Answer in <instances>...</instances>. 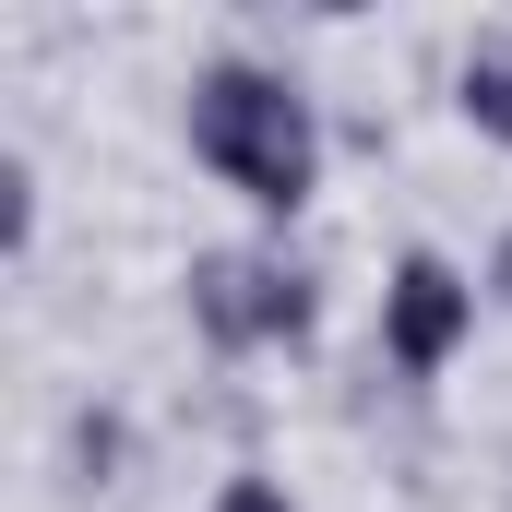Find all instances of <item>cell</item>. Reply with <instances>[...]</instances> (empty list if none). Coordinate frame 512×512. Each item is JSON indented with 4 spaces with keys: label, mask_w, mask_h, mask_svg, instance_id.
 I'll return each mask as SVG.
<instances>
[{
    "label": "cell",
    "mask_w": 512,
    "mask_h": 512,
    "mask_svg": "<svg viewBox=\"0 0 512 512\" xmlns=\"http://www.w3.org/2000/svg\"><path fill=\"white\" fill-rule=\"evenodd\" d=\"M191 155H203L239 203H262V215H298L310 179H322L310 96L274 84V72H251V60H215V72L191 84Z\"/></svg>",
    "instance_id": "1"
},
{
    "label": "cell",
    "mask_w": 512,
    "mask_h": 512,
    "mask_svg": "<svg viewBox=\"0 0 512 512\" xmlns=\"http://www.w3.org/2000/svg\"><path fill=\"white\" fill-rule=\"evenodd\" d=\"M191 310H203L215 346H298V334H310V286H298L286 262H251V251L203 262V274H191Z\"/></svg>",
    "instance_id": "2"
},
{
    "label": "cell",
    "mask_w": 512,
    "mask_h": 512,
    "mask_svg": "<svg viewBox=\"0 0 512 512\" xmlns=\"http://www.w3.org/2000/svg\"><path fill=\"white\" fill-rule=\"evenodd\" d=\"M465 322H477V286H465L441 251H405V262H393V286H382V346H393V370H441V358L465 346Z\"/></svg>",
    "instance_id": "3"
},
{
    "label": "cell",
    "mask_w": 512,
    "mask_h": 512,
    "mask_svg": "<svg viewBox=\"0 0 512 512\" xmlns=\"http://www.w3.org/2000/svg\"><path fill=\"white\" fill-rule=\"evenodd\" d=\"M465 120L489 131V143H512V36H477L465 48Z\"/></svg>",
    "instance_id": "4"
},
{
    "label": "cell",
    "mask_w": 512,
    "mask_h": 512,
    "mask_svg": "<svg viewBox=\"0 0 512 512\" xmlns=\"http://www.w3.org/2000/svg\"><path fill=\"white\" fill-rule=\"evenodd\" d=\"M215 512H298V501H286L274 477H239V489H227V501H215Z\"/></svg>",
    "instance_id": "5"
},
{
    "label": "cell",
    "mask_w": 512,
    "mask_h": 512,
    "mask_svg": "<svg viewBox=\"0 0 512 512\" xmlns=\"http://www.w3.org/2000/svg\"><path fill=\"white\" fill-rule=\"evenodd\" d=\"M501 298H512V251H501Z\"/></svg>",
    "instance_id": "6"
}]
</instances>
